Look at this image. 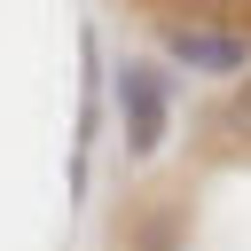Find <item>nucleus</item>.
<instances>
[{
	"label": "nucleus",
	"mask_w": 251,
	"mask_h": 251,
	"mask_svg": "<svg viewBox=\"0 0 251 251\" xmlns=\"http://www.w3.org/2000/svg\"><path fill=\"white\" fill-rule=\"evenodd\" d=\"M118 118H126V157H157L173 133V78L157 63H118Z\"/></svg>",
	"instance_id": "f257e3e1"
},
{
	"label": "nucleus",
	"mask_w": 251,
	"mask_h": 251,
	"mask_svg": "<svg viewBox=\"0 0 251 251\" xmlns=\"http://www.w3.org/2000/svg\"><path fill=\"white\" fill-rule=\"evenodd\" d=\"M165 47L188 71H243L251 63V39L243 31H212V24H165Z\"/></svg>",
	"instance_id": "f03ea898"
},
{
	"label": "nucleus",
	"mask_w": 251,
	"mask_h": 251,
	"mask_svg": "<svg viewBox=\"0 0 251 251\" xmlns=\"http://www.w3.org/2000/svg\"><path fill=\"white\" fill-rule=\"evenodd\" d=\"M212 126H220V141H227V149H251V71L235 78V94L220 102V118H212Z\"/></svg>",
	"instance_id": "7ed1b4c3"
}]
</instances>
